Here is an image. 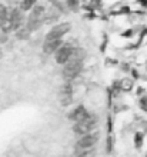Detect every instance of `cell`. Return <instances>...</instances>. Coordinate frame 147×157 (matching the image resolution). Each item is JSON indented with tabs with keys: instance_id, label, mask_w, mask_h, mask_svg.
<instances>
[{
	"instance_id": "6da1fadb",
	"label": "cell",
	"mask_w": 147,
	"mask_h": 157,
	"mask_svg": "<svg viewBox=\"0 0 147 157\" xmlns=\"http://www.w3.org/2000/svg\"><path fill=\"white\" fill-rule=\"evenodd\" d=\"M46 13V9L44 6H40V4H34L30 10V14L27 17V20H26V27L29 29L30 33L33 32H36L39 30L43 26V16H44Z\"/></svg>"
},
{
	"instance_id": "7a4b0ae2",
	"label": "cell",
	"mask_w": 147,
	"mask_h": 157,
	"mask_svg": "<svg viewBox=\"0 0 147 157\" xmlns=\"http://www.w3.org/2000/svg\"><path fill=\"white\" fill-rule=\"evenodd\" d=\"M63 70H61V76L66 82H72L74 77H77L79 73L82 71L83 69V62H79V60H69V62L63 64Z\"/></svg>"
},
{
	"instance_id": "3957f363",
	"label": "cell",
	"mask_w": 147,
	"mask_h": 157,
	"mask_svg": "<svg viewBox=\"0 0 147 157\" xmlns=\"http://www.w3.org/2000/svg\"><path fill=\"white\" fill-rule=\"evenodd\" d=\"M96 124H97V119L94 116H91V114H89L84 120L74 121L73 132H74V134H77V136H83V134L91 132V130L96 127Z\"/></svg>"
},
{
	"instance_id": "277c9868",
	"label": "cell",
	"mask_w": 147,
	"mask_h": 157,
	"mask_svg": "<svg viewBox=\"0 0 147 157\" xmlns=\"http://www.w3.org/2000/svg\"><path fill=\"white\" fill-rule=\"evenodd\" d=\"M99 140V133L89 132L86 134H83L77 141H76V149H90L94 147V144Z\"/></svg>"
},
{
	"instance_id": "5b68a950",
	"label": "cell",
	"mask_w": 147,
	"mask_h": 157,
	"mask_svg": "<svg viewBox=\"0 0 147 157\" xmlns=\"http://www.w3.org/2000/svg\"><path fill=\"white\" fill-rule=\"evenodd\" d=\"M72 29V25L70 23H59V25L53 26L52 29L49 30V33L46 34V40H50V39H61L64 34H67Z\"/></svg>"
},
{
	"instance_id": "8992f818",
	"label": "cell",
	"mask_w": 147,
	"mask_h": 157,
	"mask_svg": "<svg viewBox=\"0 0 147 157\" xmlns=\"http://www.w3.org/2000/svg\"><path fill=\"white\" fill-rule=\"evenodd\" d=\"M73 46L70 44H61L56 52H54V59H56V63L59 64H66V63L70 60L72 57V53H73Z\"/></svg>"
},
{
	"instance_id": "52a82bcc",
	"label": "cell",
	"mask_w": 147,
	"mask_h": 157,
	"mask_svg": "<svg viewBox=\"0 0 147 157\" xmlns=\"http://www.w3.org/2000/svg\"><path fill=\"white\" fill-rule=\"evenodd\" d=\"M9 21H10V25H12V30L13 32H16L19 27L23 26V21H25V16H23V10L20 7L19 9H12L10 12H9Z\"/></svg>"
},
{
	"instance_id": "ba28073f",
	"label": "cell",
	"mask_w": 147,
	"mask_h": 157,
	"mask_svg": "<svg viewBox=\"0 0 147 157\" xmlns=\"http://www.w3.org/2000/svg\"><path fill=\"white\" fill-rule=\"evenodd\" d=\"M89 116V112H87V109L84 106H77V107L72 110L69 114V119L72 121H80V120H84L86 117Z\"/></svg>"
},
{
	"instance_id": "9c48e42d",
	"label": "cell",
	"mask_w": 147,
	"mask_h": 157,
	"mask_svg": "<svg viewBox=\"0 0 147 157\" xmlns=\"http://www.w3.org/2000/svg\"><path fill=\"white\" fill-rule=\"evenodd\" d=\"M61 44H63L61 39H50V40H46L44 44H43V52H44L46 54H52V53H54Z\"/></svg>"
},
{
	"instance_id": "30bf717a",
	"label": "cell",
	"mask_w": 147,
	"mask_h": 157,
	"mask_svg": "<svg viewBox=\"0 0 147 157\" xmlns=\"http://www.w3.org/2000/svg\"><path fill=\"white\" fill-rule=\"evenodd\" d=\"M59 103L63 107H67L73 103V91H66V90H60L59 93Z\"/></svg>"
},
{
	"instance_id": "8fae6325",
	"label": "cell",
	"mask_w": 147,
	"mask_h": 157,
	"mask_svg": "<svg viewBox=\"0 0 147 157\" xmlns=\"http://www.w3.org/2000/svg\"><path fill=\"white\" fill-rule=\"evenodd\" d=\"M30 32H29V29L27 27H19V29L16 30V37L19 39V40H27V39L30 37Z\"/></svg>"
},
{
	"instance_id": "7c38bea8",
	"label": "cell",
	"mask_w": 147,
	"mask_h": 157,
	"mask_svg": "<svg viewBox=\"0 0 147 157\" xmlns=\"http://www.w3.org/2000/svg\"><path fill=\"white\" fill-rule=\"evenodd\" d=\"M59 17H60V14H59V13L53 9V10H50V12L47 13L46 16H43V20H44V23H52V21H56V20H57Z\"/></svg>"
},
{
	"instance_id": "4fadbf2b",
	"label": "cell",
	"mask_w": 147,
	"mask_h": 157,
	"mask_svg": "<svg viewBox=\"0 0 147 157\" xmlns=\"http://www.w3.org/2000/svg\"><path fill=\"white\" fill-rule=\"evenodd\" d=\"M37 0H23L20 3V9L23 10V12H30L32 10V7L36 4Z\"/></svg>"
},
{
	"instance_id": "5bb4252c",
	"label": "cell",
	"mask_w": 147,
	"mask_h": 157,
	"mask_svg": "<svg viewBox=\"0 0 147 157\" xmlns=\"http://www.w3.org/2000/svg\"><path fill=\"white\" fill-rule=\"evenodd\" d=\"M120 89L124 91H129L133 89V82H131L130 78H123V82L120 83Z\"/></svg>"
},
{
	"instance_id": "9a60e30c",
	"label": "cell",
	"mask_w": 147,
	"mask_h": 157,
	"mask_svg": "<svg viewBox=\"0 0 147 157\" xmlns=\"http://www.w3.org/2000/svg\"><path fill=\"white\" fill-rule=\"evenodd\" d=\"M66 4H67V7H69L72 12H77L79 10V2L77 0H66Z\"/></svg>"
},
{
	"instance_id": "2e32d148",
	"label": "cell",
	"mask_w": 147,
	"mask_h": 157,
	"mask_svg": "<svg viewBox=\"0 0 147 157\" xmlns=\"http://www.w3.org/2000/svg\"><path fill=\"white\" fill-rule=\"evenodd\" d=\"M134 144L137 149H141V146H143V134L141 133H136L134 134Z\"/></svg>"
},
{
	"instance_id": "e0dca14e",
	"label": "cell",
	"mask_w": 147,
	"mask_h": 157,
	"mask_svg": "<svg viewBox=\"0 0 147 157\" xmlns=\"http://www.w3.org/2000/svg\"><path fill=\"white\" fill-rule=\"evenodd\" d=\"M7 16H9L7 7H6L3 3H0V21L4 20V19H7Z\"/></svg>"
},
{
	"instance_id": "ac0fdd59",
	"label": "cell",
	"mask_w": 147,
	"mask_h": 157,
	"mask_svg": "<svg viewBox=\"0 0 147 157\" xmlns=\"http://www.w3.org/2000/svg\"><path fill=\"white\" fill-rule=\"evenodd\" d=\"M140 107H141V110H143V112H147V96L140 100Z\"/></svg>"
},
{
	"instance_id": "d6986e66",
	"label": "cell",
	"mask_w": 147,
	"mask_h": 157,
	"mask_svg": "<svg viewBox=\"0 0 147 157\" xmlns=\"http://www.w3.org/2000/svg\"><path fill=\"white\" fill-rule=\"evenodd\" d=\"M139 2L143 4V6H147V0H139Z\"/></svg>"
},
{
	"instance_id": "ffe728a7",
	"label": "cell",
	"mask_w": 147,
	"mask_h": 157,
	"mask_svg": "<svg viewBox=\"0 0 147 157\" xmlns=\"http://www.w3.org/2000/svg\"><path fill=\"white\" fill-rule=\"evenodd\" d=\"M2 57H3V50H2V46H0V60H2Z\"/></svg>"
}]
</instances>
